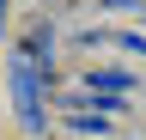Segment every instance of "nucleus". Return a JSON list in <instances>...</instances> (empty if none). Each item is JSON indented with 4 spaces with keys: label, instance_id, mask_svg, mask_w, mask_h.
Returning <instances> with one entry per match:
<instances>
[{
    "label": "nucleus",
    "instance_id": "f257e3e1",
    "mask_svg": "<svg viewBox=\"0 0 146 140\" xmlns=\"http://www.w3.org/2000/svg\"><path fill=\"white\" fill-rule=\"evenodd\" d=\"M55 43V31L49 25H36L25 43H18V55H12V98H18V122H25V128L36 134L43 128V49Z\"/></svg>",
    "mask_w": 146,
    "mask_h": 140
},
{
    "label": "nucleus",
    "instance_id": "f03ea898",
    "mask_svg": "<svg viewBox=\"0 0 146 140\" xmlns=\"http://www.w3.org/2000/svg\"><path fill=\"white\" fill-rule=\"evenodd\" d=\"M91 85H98V98H122L134 79H128V73H116V67H104V73H91Z\"/></svg>",
    "mask_w": 146,
    "mask_h": 140
},
{
    "label": "nucleus",
    "instance_id": "7ed1b4c3",
    "mask_svg": "<svg viewBox=\"0 0 146 140\" xmlns=\"http://www.w3.org/2000/svg\"><path fill=\"white\" fill-rule=\"evenodd\" d=\"M0 19H6V0H0Z\"/></svg>",
    "mask_w": 146,
    "mask_h": 140
}]
</instances>
